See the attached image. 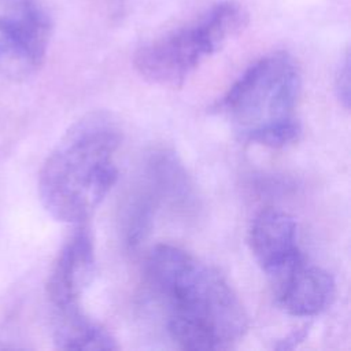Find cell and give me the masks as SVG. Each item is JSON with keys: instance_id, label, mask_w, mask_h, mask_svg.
<instances>
[{"instance_id": "9c48e42d", "label": "cell", "mask_w": 351, "mask_h": 351, "mask_svg": "<svg viewBox=\"0 0 351 351\" xmlns=\"http://www.w3.org/2000/svg\"><path fill=\"white\" fill-rule=\"evenodd\" d=\"M53 341L60 350H117L112 335L82 310L55 315Z\"/></svg>"}, {"instance_id": "277c9868", "label": "cell", "mask_w": 351, "mask_h": 351, "mask_svg": "<svg viewBox=\"0 0 351 351\" xmlns=\"http://www.w3.org/2000/svg\"><path fill=\"white\" fill-rule=\"evenodd\" d=\"M247 19L239 3L219 1L189 22L143 44L134 53V69L151 84L180 88L207 58L245 27Z\"/></svg>"}, {"instance_id": "30bf717a", "label": "cell", "mask_w": 351, "mask_h": 351, "mask_svg": "<svg viewBox=\"0 0 351 351\" xmlns=\"http://www.w3.org/2000/svg\"><path fill=\"white\" fill-rule=\"evenodd\" d=\"M336 92L337 97L344 106V108H348L350 106V60L348 56L344 58L343 64L339 69V73L336 75Z\"/></svg>"}, {"instance_id": "5b68a950", "label": "cell", "mask_w": 351, "mask_h": 351, "mask_svg": "<svg viewBox=\"0 0 351 351\" xmlns=\"http://www.w3.org/2000/svg\"><path fill=\"white\" fill-rule=\"evenodd\" d=\"M52 36L44 0H0V77L19 82L43 66Z\"/></svg>"}, {"instance_id": "ba28073f", "label": "cell", "mask_w": 351, "mask_h": 351, "mask_svg": "<svg viewBox=\"0 0 351 351\" xmlns=\"http://www.w3.org/2000/svg\"><path fill=\"white\" fill-rule=\"evenodd\" d=\"M270 284L277 304L287 314L299 318L314 317L325 311L336 292L330 273L310 263L307 258Z\"/></svg>"}, {"instance_id": "6da1fadb", "label": "cell", "mask_w": 351, "mask_h": 351, "mask_svg": "<svg viewBox=\"0 0 351 351\" xmlns=\"http://www.w3.org/2000/svg\"><path fill=\"white\" fill-rule=\"evenodd\" d=\"M145 278L166 311L167 333L182 350L233 347L248 329L237 293L210 265L173 245H155L145 259Z\"/></svg>"}, {"instance_id": "3957f363", "label": "cell", "mask_w": 351, "mask_h": 351, "mask_svg": "<svg viewBox=\"0 0 351 351\" xmlns=\"http://www.w3.org/2000/svg\"><path fill=\"white\" fill-rule=\"evenodd\" d=\"M300 90L295 59L274 52L251 64L214 110L229 121L241 141L284 148L298 141L302 132L298 118Z\"/></svg>"}, {"instance_id": "8992f818", "label": "cell", "mask_w": 351, "mask_h": 351, "mask_svg": "<svg viewBox=\"0 0 351 351\" xmlns=\"http://www.w3.org/2000/svg\"><path fill=\"white\" fill-rule=\"evenodd\" d=\"M96 269L90 230L78 223L60 248L47 281V295L56 314L81 310L80 300L90 285Z\"/></svg>"}, {"instance_id": "52a82bcc", "label": "cell", "mask_w": 351, "mask_h": 351, "mask_svg": "<svg viewBox=\"0 0 351 351\" xmlns=\"http://www.w3.org/2000/svg\"><path fill=\"white\" fill-rule=\"evenodd\" d=\"M248 245L270 282L306 258L299 247L295 219L278 208L267 207L254 217L248 230Z\"/></svg>"}, {"instance_id": "7a4b0ae2", "label": "cell", "mask_w": 351, "mask_h": 351, "mask_svg": "<svg viewBox=\"0 0 351 351\" xmlns=\"http://www.w3.org/2000/svg\"><path fill=\"white\" fill-rule=\"evenodd\" d=\"M121 140L107 111H90L63 133L38 174V196L51 217L75 225L90 217L117 182Z\"/></svg>"}]
</instances>
